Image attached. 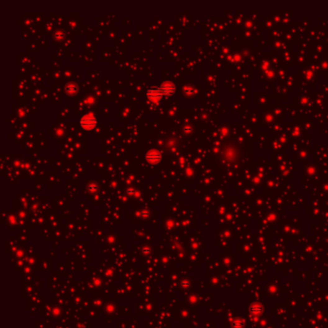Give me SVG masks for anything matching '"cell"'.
I'll use <instances>...</instances> for the list:
<instances>
[{"label": "cell", "mask_w": 328, "mask_h": 328, "mask_svg": "<svg viewBox=\"0 0 328 328\" xmlns=\"http://www.w3.org/2000/svg\"><path fill=\"white\" fill-rule=\"evenodd\" d=\"M65 36H66L65 31L62 29H58L54 32V38L57 39V41H61V39H63L65 38Z\"/></svg>", "instance_id": "cell-6"}, {"label": "cell", "mask_w": 328, "mask_h": 328, "mask_svg": "<svg viewBox=\"0 0 328 328\" xmlns=\"http://www.w3.org/2000/svg\"><path fill=\"white\" fill-rule=\"evenodd\" d=\"M145 159L150 164H158L162 160V154L157 149H150L145 154Z\"/></svg>", "instance_id": "cell-4"}, {"label": "cell", "mask_w": 328, "mask_h": 328, "mask_svg": "<svg viewBox=\"0 0 328 328\" xmlns=\"http://www.w3.org/2000/svg\"><path fill=\"white\" fill-rule=\"evenodd\" d=\"M85 102H86V103H92V102H93V97L87 98L86 100H85Z\"/></svg>", "instance_id": "cell-8"}, {"label": "cell", "mask_w": 328, "mask_h": 328, "mask_svg": "<svg viewBox=\"0 0 328 328\" xmlns=\"http://www.w3.org/2000/svg\"><path fill=\"white\" fill-rule=\"evenodd\" d=\"M146 95H147V97L150 99L151 101H153V102H158V101L162 98V96H163V93H162V92H161L160 86H159V87H157V86H152V87H150V88L147 89Z\"/></svg>", "instance_id": "cell-2"}, {"label": "cell", "mask_w": 328, "mask_h": 328, "mask_svg": "<svg viewBox=\"0 0 328 328\" xmlns=\"http://www.w3.org/2000/svg\"><path fill=\"white\" fill-rule=\"evenodd\" d=\"M160 89H161V92H162L163 95H166V96L173 95L175 93V91H176L175 85L172 82H171V81H166L163 84H161Z\"/></svg>", "instance_id": "cell-3"}, {"label": "cell", "mask_w": 328, "mask_h": 328, "mask_svg": "<svg viewBox=\"0 0 328 328\" xmlns=\"http://www.w3.org/2000/svg\"><path fill=\"white\" fill-rule=\"evenodd\" d=\"M89 190H92V191L93 192V191H96V190H97V185H96V184H89Z\"/></svg>", "instance_id": "cell-7"}, {"label": "cell", "mask_w": 328, "mask_h": 328, "mask_svg": "<svg viewBox=\"0 0 328 328\" xmlns=\"http://www.w3.org/2000/svg\"><path fill=\"white\" fill-rule=\"evenodd\" d=\"M66 92L68 94H74L78 91V86L74 83H68L66 85Z\"/></svg>", "instance_id": "cell-5"}, {"label": "cell", "mask_w": 328, "mask_h": 328, "mask_svg": "<svg viewBox=\"0 0 328 328\" xmlns=\"http://www.w3.org/2000/svg\"><path fill=\"white\" fill-rule=\"evenodd\" d=\"M79 123H80V126L84 129V130L89 131V130H92V129H93L96 126L97 121H96V117L94 116V115L89 113V114L84 115L80 118Z\"/></svg>", "instance_id": "cell-1"}]
</instances>
